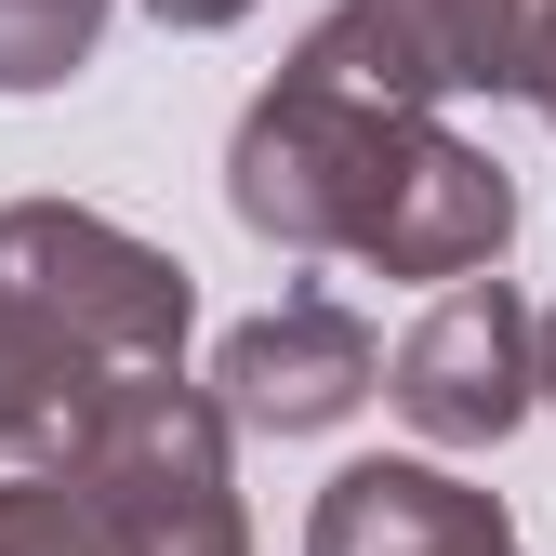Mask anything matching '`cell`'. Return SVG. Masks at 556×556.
Listing matches in <instances>:
<instances>
[{
  "mask_svg": "<svg viewBox=\"0 0 556 556\" xmlns=\"http://www.w3.org/2000/svg\"><path fill=\"white\" fill-rule=\"evenodd\" d=\"M226 213L278 252H358L371 278H491L517 239V186L438 106L358 93V80L292 53L239 106Z\"/></svg>",
  "mask_w": 556,
  "mask_h": 556,
  "instance_id": "obj_1",
  "label": "cell"
},
{
  "mask_svg": "<svg viewBox=\"0 0 556 556\" xmlns=\"http://www.w3.org/2000/svg\"><path fill=\"white\" fill-rule=\"evenodd\" d=\"M226 438H239V410L160 358V371H119V384H106L93 438L66 451V464L106 491L119 556H252V517H239Z\"/></svg>",
  "mask_w": 556,
  "mask_h": 556,
  "instance_id": "obj_2",
  "label": "cell"
},
{
  "mask_svg": "<svg viewBox=\"0 0 556 556\" xmlns=\"http://www.w3.org/2000/svg\"><path fill=\"white\" fill-rule=\"evenodd\" d=\"M0 292L40 305L53 331H80L106 371L186 358V318H199V278L160 239L80 213V199H14V213H0Z\"/></svg>",
  "mask_w": 556,
  "mask_h": 556,
  "instance_id": "obj_3",
  "label": "cell"
},
{
  "mask_svg": "<svg viewBox=\"0 0 556 556\" xmlns=\"http://www.w3.org/2000/svg\"><path fill=\"white\" fill-rule=\"evenodd\" d=\"M305 66L397 106H451V93H543L556 66V0H331L305 27Z\"/></svg>",
  "mask_w": 556,
  "mask_h": 556,
  "instance_id": "obj_4",
  "label": "cell"
},
{
  "mask_svg": "<svg viewBox=\"0 0 556 556\" xmlns=\"http://www.w3.org/2000/svg\"><path fill=\"white\" fill-rule=\"evenodd\" d=\"M384 397H397L410 438H438V451H491L517 410L543 397V318L504 292V278H451V292L397 331Z\"/></svg>",
  "mask_w": 556,
  "mask_h": 556,
  "instance_id": "obj_5",
  "label": "cell"
},
{
  "mask_svg": "<svg viewBox=\"0 0 556 556\" xmlns=\"http://www.w3.org/2000/svg\"><path fill=\"white\" fill-rule=\"evenodd\" d=\"M371 384H384V344H371L358 305H331V292H292V305L239 318L226 358H213V397L239 410L252 438H318V425H344Z\"/></svg>",
  "mask_w": 556,
  "mask_h": 556,
  "instance_id": "obj_6",
  "label": "cell"
},
{
  "mask_svg": "<svg viewBox=\"0 0 556 556\" xmlns=\"http://www.w3.org/2000/svg\"><path fill=\"white\" fill-rule=\"evenodd\" d=\"M305 556H517V517L451 464H344L305 504Z\"/></svg>",
  "mask_w": 556,
  "mask_h": 556,
  "instance_id": "obj_7",
  "label": "cell"
},
{
  "mask_svg": "<svg viewBox=\"0 0 556 556\" xmlns=\"http://www.w3.org/2000/svg\"><path fill=\"white\" fill-rule=\"evenodd\" d=\"M106 358L80 331H53L40 305H14L0 292V451H27V464H66L93 438V410H106Z\"/></svg>",
  "mask_w": 556,
  "mask_h": 556,
  "instance_id": "obj_8",
  "label": "cell"
},
{
  "mask_svg": "<svg viewBox=\"0 0 556 556\" xmlns=\"http://www.w3.org/2000/svg\"><path fill=\"white\" fill-rule=\"evenodd\" d=\"M0 556H119V517L80 464H27L0 477Z\"/></svg>",
  "mask_w": 556,
  "mask_h": 556,
  "instance_id": "obj_9",
  "label": "cell"
},
{
  "mask_svg": "<svg viewBox=\"0 0 556 556\" xmlns=\"http://www.w3.org/2000/svg\"><path fill=\"white\" fill-rule=\"evenodd\" d=\"M93 40H106V0H0V93L80 80Z\"/></svg>",
  "mask_w": 556,
  "mask_h": 556,
  "instance_id": "obj_10",
  "label": "cell"
},
{
  "mask_svg": "<svg viewBox=\"0 0 556 556\" xmlns=\"http://www.w3.org/2000/svg\"><path fill=\"white\" fill-rule=\"evenodd\" d=\"M147 14H160V27H186V40H199V27H239V14H252V0H147Z\"/></svg>",
  "mask_w": 556,
  "mask_h": 556,
  "instance_id": "obj_11",
  "label": "cell"
},
{
  "mask_svg": "<svg viewBox=\"0 0 556 556\" xmlns=\"http://www.w3.org/2000/svg\"><path fill=\"white\" fill-rule=\"evenodd\" d=\"M543 397H556V318H543Z\"/></svg>",
  "mask_w": 556,
  "mask_h": 556,
  "instance_id": "obj_12",
  "label": "cell"
},
{
  "mask_svg": "<svg viewBox=\"0 0 556 556\" xmlns=\"http://www.w3.org/2000/svg\"><path fill=\"white\" fill-rule=\"evenodd\" d=\"M530 106H543V119H556V66H543V93H530Z\"/></svg>",
  "mask_w": 556,
  "mask_h": 556,
  "instance_id": "obj_13",
  "label": "cell"
}]
</instances>
